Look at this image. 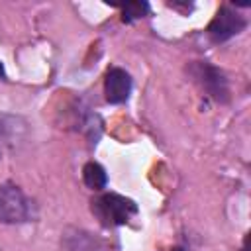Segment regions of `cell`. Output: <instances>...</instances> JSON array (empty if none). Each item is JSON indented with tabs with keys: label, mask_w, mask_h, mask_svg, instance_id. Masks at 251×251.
<instances>
[{
	"label": "cell",
	"mask_w": 251,
	"mask_h": 251,
	"mask_svg": "<svg viewBox=\"0 0 251 251\" xmlns=\"http://www.w3.org/2000/svg\"><path fill=\"white\" fill-rule=\"evenodd\" d=\"M35 218V204L14 182L0 184V224H25Z\"/></svg>",
	"instance_id": "obj_1"
},
{
	"label": "cell",
	"mask_w": 251,
	"mask_h": 251,
	"mask_svg": "<svg viewBox=\"0 0 251 251\" xmlns=\"http://www.w3.org/2000/svg\"><path fill=\"white\" fill-rule=\"evenodd\" d=\"M92 212L104 226H124L137 214V204L120 194H104L92 200Z\"/></svg>",
	"instance_id": "obj_2"
},
{
	"label": "cell",
	"mask_w": 251,
	"mask_h": 251,
	"mask_svg": "<svg viewBox=\"0 0 251 251\" xmlns=\"http://www.w3.org/2000/svg\"><path fill=\"white\" fill-rule=\"evenodd\" d=\"M188 73L194 78V82L210 98H214L216 102H227V98H229L227 78H226V75L218 67H214L210 63H200L198 61V63H192L190 65Z\"/></svg>",
	"instance_id": "obj_3"
},
{
	"label": "cell",
	"mask_w": 251,
	"mask_h": 251,
	"mask_svg": "<svg viewBox=\"0 0 251 251\" xmlns=\"http://www.w3.org/2000/svg\"><path fill=\"white\" fill-rule=\"evenodd\" d=\"M245 25L247 22L237 12H233L229 6H222L208 25V35L212 37L214 43H224L229 37L241 33Z\"/></svg>",
	"instance_id": "obj_4"
},
{
	"label": "cell",
	"mask_w": 251,
	"mask_h": 251,
	"mask_svg": "<svg viewBox=\"0 0 251 251\" xmlns=\"http://www.w3.org/2000/svg\"><path fill=\"white\" fill-rule=\"evenodd\" d=\"M131 92V76L127 71L114 67L106 73L104 78V94L110 104H122L129 98Z\"/></svg>",
	"instance_id": "obj_5"
},
{
	"label": "cell",
	"mask_w": 251,
	"mask_h": 251,
	"mask_svg": "<svg viewBox=\"0 0 251 251\" xmlns=\"http://www.w3.org/2000/svg\"><path fill=\"white\" fill-rule=\"evenodd\" d=\"M61 249L63 251H106L102 241L96 239L92 233L76 227L65 229L61 237Z\"/></svg>",
	"instance_id": "obj_6"
},
{
	"label": "cell",
	"mask_w": 251,
	"mask_h": 251,
	"mask_svg": "<svg viewBox=\"0 0 251 251\" xmlns=\"http://www.w3.org/2000/svg\"><path fill=\"white\" fill-rule=\"evenodd\" d=\"M82 180H84V184H86L88 188H92V190H102V188L108 184V175H106V171H104L98 163L90 161V163H86L84 169H82Z\"/></svg>",
	"instance_id": "obj_7"
},
{
	"label": "cell",
	"mask_w": 251,
	"mask_h": 251,
	"mask_svg": "<svg viewBox=\"0 0 251 251\" xmlns=\"http://www.w3.org/2000/svg\"><path fill=\"white\" fill-rule=\"evenodd\" d=\"M147 8L149 6L145 2H129V4H126L124 6V22H131V20L143 18Z\"/></svg>",
	"instance_id": "obj_8"
},
{
	"label": "cell",
	"mask_w": 251,
	"mask_h": 251,
	"mask_svg": "<svg viewBox=\"0 0 251 251\" xmlns=\"http://www.w3.org/2000/svg\"><path fill=\"white\" fill-rule=\"evenodd\" d=\"M4 75H6V73H4V65L0 63V78H4Z\"/></svg>",
	"instance_id": "obj_9"
}]
</instances>
